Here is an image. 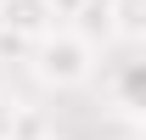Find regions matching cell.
Returning a JSON list of instances; mask_svg holds the SVG:
<instances>
[{"mask_svg":"<svg viewBox=\"0 0 146 140\" xmlns=\"http://www.w3.org/2000/svg\"><path fill=\"white\" fill-rule=\"evenodd\" d=\"M28 73H34L45 90H79V84H90V73H96V45L79 34L73 22H51V28L34 39Z\"/></svg>","mask_w":146,"mask_h":140,"instance_id":"cell-1","label":"cell"},{"mask_svg":"<svg viewBox=\"0 0 146 140\" xmlns=\"http://www.w3.org/2000/svg\"><path fill=\"white\" fill-rule=\"evenodd\" d=\"M112 112L129 123H146V56H135L112 73Z\"/></svg>","mask_w":146,"mask_h":140,"instance_id":"cell-2","label":"cell"},{"mask_svg":"<svg viewBox=\"0 0 146 140\" xmlns=\"http://www.w3.org/2000/svg\"><path fill=\"white\" fill-rule=\"evenodd\" d=\"M107 34L124 45H146V0H101Z\"/></svg>","mask_w":146,"mask_h":140,"instance_id":"cell-3","label":"cell"},{"mask_svg":"<svg viewBox=\"0 0 146 140\" xmlns=\"http://www.w3.org/2000/svg\"><path fill=\"white\" fill-rule=\"evenodd\" d=\"M0 22L23 34H45L56 17H51V0H0Z\"/></svg>","mask_w":146,"mask_h":140,"instance_id":"cell-4","label":"cell"},{"mask_svg":"<svg viewBox=\"0 0 146 140\" xmlns=\"http://www.w3.org/2000/svg\"><path fill=\"white\" fill-rule=\"evenodd\" d=\"M34 39H39V34H23V28H6V22H0V62H17V67H28Z\"/></svg>","mask_w":146,"mask_h":140,"instance_id":"cell-5","label":"cell"},{"mask_svg":"<svg viewBox=\"0 0 146 140\" xmlns=\"http://www.w3.org/2000/svg\"><path fill=\"white\" fill-rule=\"evenodd\" d=\"M17 118H23V101L0 95V140H11V135H17Z\"/></svg>","mask_w":146,"mask_h":140,"instance_id":"cell-6","label":"cell"},{"mask_svg":"<svg viewBox=\"0 0 146 140\" xmlns=\"http://www.w3.org/2000/svg\"><path fill=\"white\" fill-rule=\"evenodd\" d=\"M90 6H96V0H51V17L56 22H73V17H84Z\"/></svg>","mask_w":146,"mask_h":140,"instance_id":"cell-7","label":"cell"},{"mask_svg":"<svg viewBox=\"0 0 146 140\" xmlns=\"http://www.w3.org/2000/svg\"><path fill=\"white\" fill-rule=\"evenodd\" d=\"M45 140H51V135H45Z\"/></svg>","mask_w":146,"mask_h":140,"instance_id":"cell-8","label":"cell"}]
</instances>
